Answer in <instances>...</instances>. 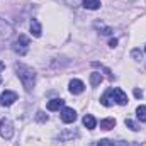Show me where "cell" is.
<instances>
[{"mask_svg": "<svg viewBox=\"0 0 146 146\" xmlns=\"http://www.w3.org/2000/svg\"><path fill=\"white\" fill-rule=\"evenodd\" d=\"M48 117H44V114L42 112H37V121H46Z\"/></svg>", "mask_w": 146, "mask_h": 146, "instance_id": "19", "label": "cell"}, {"mask_svg": "<svg viewBox=\"0 0 146 146\" xmlns=\"http://www.w3.org/2000/svg\"><path fill=\"white\" fill-rule=\"evenodd\" d=\"M0 83H2V78H0Z\"/></svg>", "mask_w": 146, "mask_h": 146, "instance_id": "23", "label": "cell"}, {"mask_svg": "<svg viewBox=\"0 0 146 146\" xmlns=\"http://www.w3.org/2000/svg\"><path fill=\"white\" fill-rule=\"evenodd\" d=\"M15 73L22 83V87L26 88V92H33L34 85H36V73L31 66H26V65H15Z\"/></svg>", "mask_w": 146, "mask_h": 146, "instance_id": "1", "label": "cell"}, {"mask_svg": "<svg viewBox=\"0 0 146 146\" xmlns=\"http://www.w3.org/2000/svg\"><path fill=\"white\" fill-rule=\"evenodd\" d=\"M3 68H5V63H3V61H0V72H2Z\"/></svg>", "mask_w": 146, "mask_h": 146, "instance_id": "22", "label": "cell"}, {"mask_svg": "<svg viewBox=\"0 0 146 146\" xmlns=\"http://www.w3.org/2000/svg\"><path fill=\"white\" fill-rule=\"evenodd\" d=\"M0 136L3 139H10L14 136V126L9 119H0Z\"/></svg>", "mask_w": 146, "mask_h": 146, "instance_id": "2", "label": "cell"}, {"mask_svg": "<svg viewBox=\"0 0 146 146\" xmlns=\"http://www.w3.org/2000/svg\"><path fill=\"white\" fill-rule=\"evenodd\" d=\"M15 100H17V94H15V92H12V90H5V92L0 95V104H2V106H5V107L12 106Z\"/></svg>", "mask_w": 146, "mask_h": 146, "instance_id": "4", "label": "cell"}, {"mask_svg": "<svg viewBox=\"0 0 146 146\" xmlns=\"http://www.w3.org/2000/svg\"><path fill=\"white\" fill-rule=\"evenodd\" d=\"M100 104H102V106H106V107H110V106L114 104V99H112V90H110V88L106 92V94H104V95H102V97H100Z\"/></svg>", "mask_w": 146, "mask_h": 146, "instance_id": "9", "label": "cell"}, {"mask_svg": "<svg viewBox=\"0 0 146 146\" xmlns=\"http://www.w3.org/2000/svg\"><path fill=\"white\" fill-rule=\"evenodd\" d=\"M126 126L131 129V131H138L139 127H138V124L134 122V121H131V119H126Z\"/></svg>", "mask_w": 146, "mask_h": 146, "instance_id": "16", "label": "cell"}, {"mask_svg": "<svg viewBox=\"0 0 146 146\" xmlns=\"http://www.w3.org/2000/svg\"><path fill=\"white\" fill-rule=\"evenodd\" d=\"M133 56L138 58V60H141V58H143V53H141L139 49H134V51H133Z\"/></svg>", "mask_w": 146, "mask_h": 146, "instance_id": "18", "label": "cell"}, {"mask_svg": "<svg viewBox=\"0 0 146 146\" xmlns=\"http://www.w3.org/2000/svg\"><path fill=\"white\" fill-rule=\"evenodd\" d=\"M83 90H85V83L82 80L73 78L72 82H70V92H72L73 95H80V94H83Z\"/></svg>", "mask_w": 146, "mask_h": 146, "instance_id": "7", "label": "cell"}, {"mask_svg": "<svg viewBox=\"0 0 146 146\" xmlns=\"http://www.w3.org/2000/svg\"><path fill=\"white\" fill-rule=\"evenodd\" d=\"M97 146H114V141H110V139H100Z\"/></svg>", "mask_w": 146, "mask_h": 146, "instance_id": "17", "label": "cell"}, {"mask_svg": "<svg viewBox=\"0 0 146 146\" xmlns=\"http://www.w3.org/2000/svg\"><path fill=\"white\" fill-rule=\"evenodd\" d=\"M136 115H138V119L141 122H146V106H139L136 109Z\"/></svg>", "mask_w": 146, "mask_h": 146, "instance_id": "15", "label": "cell"}, {"mask_svg": "<svg viewBox=\"0 0 146 146\" xmlns=\"http://www.w3.org/2000/svg\"><path fill=\"white\" fill-rule=\"evenodd\" d=\"M114 126H115V119H112V117H107V119L100 121V127H102L104 131H110Z\"/></svg>", "mask_w": 146, "mask_h": 146, "instance_id": "12", "label": "cell"}, {"mask_svg": "<svg viewBox=\"0 0 146 146\" xmlns=\"http://www.w3.org/2000/svg\"><path fill=\"white\" fill-rule=\"evenodd\" d=\"M14 49H15V53H19L21 56H24L29 51V39L24 36V34H21V36L17 37L15 44H14Z\"/></svg>", "mask_w": 146, "mask_h": 146, "instance_id": "3", "label": "cell"}, {"mask_svg": "<svg viewBox=\"0 0 146 146\" xmlns=\"http://www.w3.org/2000/svg\"><path fill=\"white\" fill-rule=\"evenodd\" d=\"M145 49H146V48H145Z\"/></svg>", "mask_w": 146, "mask_h": 146, "instance_id": "24", "label": "cell"}, {"mask_svg": "<svg viewBox=\"0 0 146 146\" xmlns=\"http://www.w3.org/2000/svg\"><path fill=\"white\" fill-rule=\"evenodd\" d=\"M75 119H76V112L70 107H65V109L61 110V121L65 122V124H72L75 122Z\"/></svg>", "mask_w": 146, "mask_h": 146, "instance_id": "6", "label": "cell"}, {"mask_svg": "<svg viewBox=\"0 0 146 146\" xmlns=\"http://www.w3.org/2000/svg\"><path fill=\"white\" fill-rule=\"evenodd\" d=\"M109 46H110V48L117 46V39H110V41H109Z\"/></svg>", "mask_w": 146, "mask_h": 146, "instance_id": "21", "label": "cell"}, {"mask_svg": "<svg viewBox=\"0 0 146 146\" xmlns=\"http://www.w3.org/2000/svg\"><path fill=\"white\" fill-rule=\"evenodd\" d=\"M134 95H136V97L139 99V97H143V92H141L139 88H136V90H134Z\"/></svg>", "mask_w": 146, "mask_h": 146, "instance_id": "20", "label": "cell"}, {"mask_svg": "<svg viewBox=\"0 0 146 146\" xmlns=\"http://www.w3.org/2000/svg\"><path fill=\"white\" fill-rule=\"evenodd\" d=\"M95 124H97V122H95V117H94V115L87 114V115L83 117V126H85L87 129H94V127H95Z\"/></svg>", "mask_w": 146, "mask_h": 146, "instance_id": "13", "label": "cell"}, {"mask_svg": "<svg viewBox=\"0 0 146 146\" xmlns=\"http://www.w3.org/2000/svg\"><path fill=\"white\" fill-rule=\"evenodd\" d=\"M31 33H33V36H34V37H39V36H41V33H42L41 24L37 22L36 19H33V21H31Z\"/></svg>", "mask_w": 146, "mask_h": 146, "instance_id": "11", "label": "cell"}, {"mask_svg": "<svg viewBox=\"0 0 146 146\" xmlns=\"http://www.w3.org/2000/svg\"><path fill=\"white\" fill-rule=\"evenodd\" d=\"M82 3H83V7L88 9V10H97V9H100V2H99V0H83Z\"/></svg>", "mask_w": 146, "mask_h": 146, "instance_id": "10", "label": "cell"}, {"mask_svg": "<svg viewBox=\"0 0 146 146\" xmlns=\"http://www.w3.org/2000/svg\"><path fill=\"white\" fill-rule=\"evenodd\" d=\"M100 82H102V75H100V73L99 72L90 73V85H92V87H99Z\"/></svg>", "mask_w": 146, "mask_h": 146, "instance_id": "14", "label": "cell"}, {"mask_svg": "<svg viewBox=\"0 0 146 146\" xmlns=\"http://www.w3.org/2000/svg\"><path fill=\"white\" fill-rule=\"evenodd\" d=\"M65 106V100L63 99H53V100H49L48 102V110H60L61 107Z\"/></svg>", "mask_w": 146, "mask_h": 146, "instance_id": "8", "label": "cell"}, {"mask_svg": "<svg viewBox=\"0 0 146 146\" xmlns=\"http://www.w3.org/2000/svg\"><path fill=\"white\" fill-rule=\"evenodd\" d=\"M110 90H112V99H114V102H117L119 106H126V104H127V95H126L119 87L110 88Z\"/></svg>", "mask_w": 146, "mask_h": 146, "instance_id": "5", "label": "cell"}]
</instances>
